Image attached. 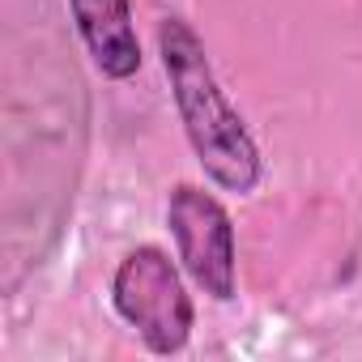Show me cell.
I'll use <instances>...</instances> for the list:
<instances>
[{
  "instance_id": "cell-1",
  "label": "cell",
  "mask_w": 362,
  "mask_h": 362,
  "mask_svg": "<svg viewBox=\"0 0 362 362\" xmlns=\"http://www.w3.org/2000/svg\"><path fill=\"white\" fill-rule=\"evenodd\" d=\"M158 56H162V73L179 111V124L188 132V145L201 162V170L214 179L222 192H256L260 175H264V158L260 145L247 128V119L239 115V107L226 98L205 39L184 22V18H162L158 22Z\"/></svg>"
},
{
  "instance_id": "cell-2",
  "label": "cell",
  "mask_w": 362,
  "mask_h": 362,
  "mask_svg": "<svg viewBox=\"0 0 362 362\" xmlns=\"http://www.w3.org/2000/svg\"><path fill=\"white\" fill-rule=\"evenodd\" d=\"M179 269L184 264H175L162 247L141 243L115 264V277H111L115 315L145 341L149 354H162V358L188 349L197 328V307Z\"/></svg>"
},
{
  "instance_id": "cell-3",
  "label": "cell",
  "mask_w": 362,
  "mask_h": 362,
  "mask_svg": "<svg viewBox=\"0 0 362 362\" xmlns=\"http://www.w3.org/2000/svg\"><path fill=\"white\" fill-rule=\"evenodd\" d=\"M166 230L175 260L184 264L192 286L214 303H230L239 290V243L230 209L201 184H175L166 197Z\"/></svg>"
},
{
  "instance_id": "cell-4",
  "label": "cell",
  "mask_w": 362,
  "mask_h": 362,
  "mask_svg": "<svg viewBox=\"0 0 362 362\" xmlns=\"http://www.w3.org/2000/svg\"><path fill=\"white\" fill-rule=\"evenodd\" d=\"M69 18L86 43L90 64L107 81H128L141 73V39L132 22V0H69Z\"/></svg>"
}]
</instances>
